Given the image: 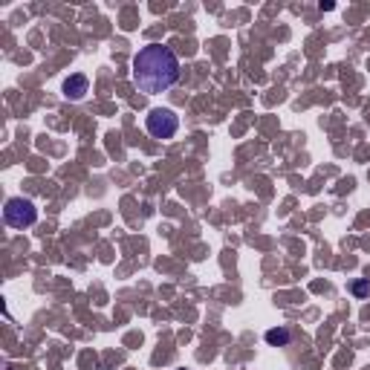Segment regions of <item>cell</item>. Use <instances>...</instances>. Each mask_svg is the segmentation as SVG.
Listing matches in <instances>:
<instances>
[{
	"mask_svg": "<svg viewBox=\"0 0 370 370\" xmlns=\"http://www.w3.org/2000/svg\"><path fill=\"white\" fill-rule=\"evenodd\" d=\"M180 81V58L165 44H148L133 58V84L142 93L156 96Z\"/></svg>",
	"mask_w": 370,
	"mask_h": 370,
	"instance_id": "cell-1",
	"label": "cell"
},
{
	"mask_svg": "<svg viewBox=\"0 0 370 370\" xmlns=\"http://www.w3.org/2000/svg\"><path fill=\"white\" fill-rule=\"evenodd\" d=\"M3 220L12 228H29V226H35V220H38V208H35V203L26 197H12L3 205Z\"/></svg>",
	"mask_w": 370,
	"mask_h": 370,
	"instance_id": "cell-2",
	"label": "cell"
},
{
	"mask_svg": "<svg viewBox=\"0 0 370 370\" xmlns=\"http://www.w3.org/2000/svg\"><path fill=\"white\" fill-rule=\"evenodd\" d=\"M145 128L153 139H171L174 133L180 131V116L174 113L171 108H153L145 119Z\"/></svg>",
	"mask_w": 370,
	"mask_h": 370,
	"instance_id": "cell-3",
	"label": "cell"
},
{
	"mask_svg": "<svg viewBox=\"0 0 370 370\" xmlns=\"http://www.w3.org/2000/svg\"><path fill=\"white\" fill-rule=\"evenodd\" d=\"M64 96L69 99V101H81L84 96H87V90H90V81H87V76L84 73H73L67 81H64Z\"/></svg>",
	"mask_w": 370,
	"mask_h": 370,
	"instance_id": "cell-4",
	"label": "cell"
},
{
	"mask_svg": "<svg viewBox=\"0 0 370 370\" xmlns=\"http://www.w3.org/2000/svg\"><path fill=\"white\" fill-rule=\"evenodd\" d=\"M263 339H267V344H272V347H287L292 342V333L287 327H272V330H267Z\"/></svg>",
	"mask_w": 370,
	"mask_h": 370,
	"instance_id": "cell-5",
	"label": "cell"
},
{
	"mask_svg": "<svg viewBox=\"0 0 370 370\" xmlns=\"http://www.w3.org/2000/svg\"><path fill=\"white\" fill-rule=\"evenodd\" d=\"M367 292H370V284H367V280H356V284H353V295L364 298Z\"/></svg>",
	"mask_w": 370,
	"mask_h": 370,
	"instance_id": "cell-6",
	"label": "cell"
}]
</instances>
